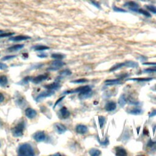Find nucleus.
Instances as JSON below:
<instances>
[{"mask_svg": "<svg viewBox=\"0 0 156 156\" xmlns=\"http://www.w3.org/2000/svg\"><path fill=\"white\" fill-rule=\"evenodd\" d=\"M91 89L90 86H83L78 88L77 89L70 90V91H66L65 92L66 94H70V93H83L91 91Z\"/></svg>", "mask_w": 156, "mask_h": 156, "instance_id": "obj_3", "label": "nucleus"}, {"mask_svg": "<svg viewBox=\"0 0 156 156\" xmlns=\"http://www.w3.org/2000/svg\"><path fill=\"white\" fill-rule=\"evenodd\" d=\"M124 6L128 7L129 9H130L132 11H135V12H138V7H139V5H138L137 3H136V2L134 1H129L126 3Z\"/></svg>", "mask_w": 156, "mask_h": 156, "instance_id": "obj_8", "label": "nucleus"}, {"mask_svg": "<svg viewBox=\"0 0 156 156\" xmlns=\"http://www.w3.org/2000/svg\"><path fill=\"white\" fill-rule=\"evenodd\" d=\"M89 154L92 156H98L99 155L101 154V151H99L98 149L92 148L89 151Z\"/></svg>", "mask_w": 156, "mask_h": 156, "instance_id": "obj_23", "label": "nucleus"}, {"mask_svg": "<svg viewBox=\"0 0 156 156\" xmlns=\"http://www.w3.org/2000/svg\"><path fill=\"white\" fill-rule=\"evenodd\" d=\"M54 129L55 130V131L59 134H64V132H66V128L65 126L61 123H55L54 124Z\"/></svg>", "mask_w": 156, "mask_h": 156, "instance_id": "obj_6", "label": "nucleus"}, {"mask_svg": "<svg viewBox=\"0 0 156 156\" xmlns=\"http://www.w3.org/2000/svg\"><path fill=\"white\" fill-rule=\"evenodd\" d=\"M127 103V100H126V96L124 95H122L120 97V98L118 99V104L120 105V107H124L125 106V104Z\"/></svg>", "mask_w": 156, "mask_h": 156, "instance_id": "obj_19", "label": "nucleus"}, {"mask_svg": "<svg viewBox=\"0 0 156 156\" xmlns=\"http://www.w3.org/2000/svg\"><path fill=\"white\" fill-rule=\"evenodd\" d=\"M3 32V31H1V30H0V34H1V33H2Z\"/></svg>", "mask_w": 156, "mask_h": 156, "instance_id": "obj_47", "label": "nucleus"}, {"mask_svg": "<svg viewBox=\"0 0 156 156\" xmlns=\"http://www.w3.org/2000/svg\"><path fill=\"white\" fill-rule=\"evenodd\" d=\"M143 65H156V63H144Z\"/></svg>", "mask_w": 156, "mask_h": 156, "instance_id": "obj_44", "label": "nucleus"}, {"mask_svg": "<svg viewBox=\"0 0 156 156\" xmlns=\"http://www.w3.org/2000/svg\"><path fill=\"white\" fill-rule=\"evenodd\" d=\"M154 150H156V145L154 146V148H153Z\"/></svg>", "mask_w": 156, "mask_h": 156, "instance_id": "obj_46", "label": "nucleus"}, {"mask_svg": "<svg viewBox=\"0 0 156 156\" xmlns=\"http://www.w3.org/2000/svg\"><path fill=\"white\" fill-rule=\"evenodd\" d=\"M33 138L37 142H41L45 141L46 136L43 131H38L33 135Z\"/></svg>", "mask_w": 156, "mask_h": 156, "instance_id": "obj_5", "label": "nucleus"}, {"mask_svg": "<svg viewBox=\"0 0 156 156\" xmlns=\"http://www.w3.org/2000/svg\"><path fill=\"white\" fill-rule=\"evenodd\" d=\"M25 115H26L28 118L32 119L35 118L37 115V112L32 108H27L25 111Z\"/></svg>", "mask_w": 156, "mask_h": 156, "instance_id": "obj_9", "label": "nucleus"}, {"mask_svg": "<svg viewBox=\"0 0 156 156\" xmlns=\"http://www.w3.org/2000/svg\"><path fill=\"white\" fill-rule=\"evenodd\" d=\"M4 100H5V96H4L3 93H1L0 92V103H3Z\"/></svg>", "mask_w": 156, "mask_h": 156, "instance_id": "obj_42", "label": "nucleus"}, {"mask_svg": "<svg viewBox=\"0 0 156 156\" xmlns=\"http://www.w3.org/2000/svg\"><path fill=\"white\" fill-rule=\"evenodd\" d=\"M51 57L53 59H56L57 60H62V59H64V57H65L64 55H63L62 54H59V53H56V54H53L51 55Z\"/></svg>", "mask_w": 156, "mask_h": 156, "instance_id": "obj_28", "label": "nucleus"}, {"mask_svg": "<svg viewBox=\"0 0 156 156\" xmlns=\"http://www.w3.org/2000/svg\"><path fill=\"white\" fill-rule=\"evenodd\" d=\"M35 51H43V50H48L49 49V47L44 45H37L34 48Z\"/></svg>", "mask_w": 156, "mask_h": 156, "instance_id": "obj_27", "label": "nucleus"}, {"mask_svg": "<svg viewBox=\"0 0 156 156\" xmlns=\"http://www.w3.org/2000/svg\"><path fill=\"white\" fill-rule=\"evenodd\" d=\"M153 78H134V79H128V81H136L138 82H146V81H150L151 80H153Z\"/></svg>", "mask_w": 156, "mask_h": 156, "instance_id": "obj_22", "label": "nucleus"}, {"mask_svg": "<svg viewBox=\"0 0 156 156\" xmlns=\"http://www.w3.org/2000/svg\"><path fill=\"white\" fill-rule=\"evenodd\" d=\"M92 95L91 91H88V92H86V93H79V96L81 99H86L90 97Z\"/></svg>", "mask_w": 156, "mask_h": 156, "instance_id": "obj_24", "label": "nucleus"}, {"mask_svg": "<svg viewBox=\"0 0 156 156\" xmlns=\"http://www.w3.org/2000/svg\"><path fill=\"white\" fill-rule=\"evenodd\" d=\"M142 112V111L141 110V109H138V108H135V109H132V110L129 111V113H130V114L136 115L141 114Z\"/></svg>", "mask_w": 156, "mask_h": 156, "instance_id": "obj_25", "label": "nucleus"}, {"mask_svg": "<svg viewBox=\"0 0 156 156\" xmlns=\"http://www.w3.org/2000/svg\"><path fill=\"white\" fill-rule=\"evenodd\" d=\"M113 10H114V11H115V12H126L124 9H121V8L117 7H115V6L113 7Z\"/></svg>", "mask_w": 156, "mask_h": 156, "instance_id": "obj_39", "label": "nucleus"}, {"mask_svg": "<svg viewBox=\"0 0 156 156\" xmlns=\"http://www.w3.org/2000/svg\"><path fill=\"white\" fill-rule=\"evenodd\" d=\"M105 121H106V120H105L104 117H99V124L101 128H102L103 127Z\"/></svg>", "mask_w": 156, "mask_h": 156, "instance_id": "obj_32", "label": "nucleus"}, {"mask_svg": "<svg viewBox=\"0 0 156 156\" xmlns=\"http://www.w3.org/2000/svg\"><path fill=\"white\" fill-rule=\"evenodd\" d=\"M60 87V84L59 82H53L51 84H48L47 86H45V87L46 89L49 90H56L58 89Z\"/></svg>", "mask_w": 156, "mask_h": 156, "instance_id": "obj_15", "label": "nucleus"}, {"mask_svg": "<svg viewBox=\"0 0 156 156\" xmlns=\"http://www.w3.org/2000/svg\"><path fill=\"white\" fill-rule=\"evenodd\" d=\"M124 66V63H120V64H117L116 65H115L113 67L111 68L110 71H116L117 70H119L120 68H121L122 67Z\"/></svg>", "mask_w": 156, "mask_h": 156, "instance_id": "obj_26", "label": "nucleus"}, {"mask_svg": "<svg viewBox=\"0 0 156 156\" xmlns=\"http://www.w3.org/2000/svg\"><path fill=\"white\" fill-rule=\"evenodd\" d=\"M48 78L47 75L45 74H41V75H39L38 76L33 78L31 79V81L34 83V84H39L41 82H43L45 80H46Z\"/></svg>", "mask_w": 156, "mask_h": 156, "instance_id": "obj_12", "label": "nucleus"}, {"mask_svg": "<svg viewBox=\"0 0 156 156\" xmlns=\"http://www.w3.org/2000/svg\"><path fill=\"white\" fill-rule=\"evenodd\" d=\"M24 47L23 45H15L13 46H11V47L9 48V51H16L20 50Z\"/></svg>", "mask_w": 156, "mask_h": 156, "instance_id": "obj_21", "label": "nucleus"}, {"mask_svg": "<svg viewBox=\"0 0 156 156\" xmlns=\"http://www.w3.org/2000/svg\"><path fill=\"white\" fill-rule=\"evenodd\" d=\"M59 114L61 118L63 119H66L68 118L70 115V112L68 111L65 107H63L61 110L59 111Z\"/></svg>", "mask_w": 156, "mask_h": 156, "instance_id": "obj_10", "label": "nucleus"}, {"mask_svg": "<svg viewBox=\"0 0 156 156\" xmlns=\"http://www.w3.org/2000/svg\"><path fill=\"white\" fill-rule=\"evenodd\" d=\"M124 66L127 68H137L138 66V63L134 61H126L124 62Z\"/></svg>", "mask_w": 156, "mask_h": 156, "instance_id": "obj_16", "label": "nucleus"}, {"mask_svg": "<svg viewBox=\"0 0 156 156\" xmlns=\"http://www.w3.org/2000/svg\"><path fill=\"white\" fill-rule=\"evenodd\" d=\"M127 154V153H126V150L123 148V147H118L116 148V155H126Z\"/></svg>", "mask_w": 156, "mask_h": 156, "instance_id": "obj_20", "label": "nucleus"}, {"mask_svg": "<svg viewBox=\"0 0 156 156\" xmlns=\"http://www.w3.org/2000/svg\"><path fill=\"white\" fill-rule=\"evenodd\" d=\"M104 83L106 84L107 86H113L116 85V84H121V81L119 79H109L105 81Z\"/></svg>", "mask_w": 156, "mask_h": 156, "instance_id": "obj_18", "label": "nucleus"}, {"mask_svg": "<svg viewBox=\"0 0 156 156\" xmlns=\"http://www.w3.org/2000/svg\"><path fill=\"white\" fill-rule=\"evenodd\" d=\"M13 34L14 33H2V34H0V37H9V36H12Z\"/></svg>", "mask_w": 156, "mask_h": 156, "instance_id": "obj_37", "label": "nucleus"}, {"mask_svg": "<svg viewBox=\"0 0 156 156\" xmlns=\"http://www.w3.org/2000/svg\"><path fill=\"white\" fill-rule=\"evenodd\" d=\"M142 1H144V0H142Z\"/></svg>", "mask_w": 156, "mask_h": 156, "instance_id": "obj_50", "label": "nucleus"}, {"mask_svg": "<svg viewBox=\"0 0 156 156\" xmlns=\"http://www.w3.org/2000/svg\"><path fill=\"white\" fill-rule=\"evenodd\" d=\"M144 73H156V67H153V68H151L148 69H145L143 70Z\"/></svg>", "mask_w": 156, "mask_h": 156, "instance_id": "obj_33", "label": "nucleus"}, {"mask_svg": "<svg viewBox=\"0 0 156 156\" xmlns=\"http://www.w3.org/2000/svg\"><path fill=\"white\" fill-rule=\"evenodd\" d=\"M7 68H8V66L6 64L0 62V70H5Z\"/></svg>", "mask_w": 156, "mask_h": 156, "instance_id": "obj_36", "label": "nucleus"}, {"mask_svg": "<svg viewBox=\"0 0 156 156\" xmlns=\"http://www.w3.org/2000/svg\"><path fill=\"white\" fill-rule=\"evenodd\" d=\"M38 57H41V58H43V57H47V54H41V55H38Z\"/></svg>", "mask_w": 156, "mask_h": 156, "instance_id": "obj_45", "label": "nucleus"}, {"mask_svg": "<svg viewBox=\"0 0 156 156\" xmlns=\"http://www.w3.org/2000/svg\"><path fill=\"white\" fill-rule=\"evenodd\" d=\"M8 84V79L6 76H0V87H5Z\"/></svg>", "mask_w": 156, "mask_h": 156, "instance_id": "obj_17", "label": "nucleus"}, {"mask_svg": "<svg viewBox=\"0 0 156 156\" xmlns=\"http://www.w3.org/2000/svg\"><path fill=\"white\" fill-rule=\"evenodd\" d=\"M16 57V56L15 55H13V56H5L2 58V61H7V60H10V59H14Z\"/></svg>", "mask_w": 156, "mask_h": 156, "instance_id": "obj_35", "label": "nucleus"}, {"mask_svg": "<svg viewBox=\"0 0 156 156\" xmlns=\"http://www.w3.org/2000/svg\"><path fill=\"white\" fill-rule=\"evenodd\" d=\"M53 94H54V92L51 90H48V91H43V92L41 93L37 97L36 101L39 102V101H40V100L43 99V98H47V97L51 96V95H53Z\"/></svg>", "mask_w": 156, "mask_h": 156, "instance_id": "obj_7", "label": "nucleus"}, {"mask_svg": "<svg viewBox=\"0 0 156 156\" xmlns=\"http://www.w3.org/2000/svg\"><path fill=\"white\" fill-rule=\"evenodd\" d=\"M117 108V104L115 103L112 102V101H111V102L107 103L106 106H105V109L106 111L107 112H112L115 110V109Z\"/></svg>", "mask_w": 156, "mask_h": 156, "instance_id": "obj_13", "label": "nucleus"}, {"mask_svg": "<svg viewBox=\"0 0 156 156\" xmlns=\"http://www.w3.org/2000/svg\"><path fill=\"white\" fill-rule=\"evenodd\" d=\"M91 3L93 4V5L95 6H96V7L100 8V5L96 1H95V0H91Z\"/></svg>", "mask_w": 156, "mask_h": 156, "instance_id": "obj_40", "label": "nucleus"}, {"mask_svg": "<svg viewBox=\"0 0 156 156\" xmlns=\"http://www.w3.org/2000/svg\"><path fill=\"white\" fill-rule=\"evenodd\" d=\"M18 154L20 156H33L35 155V153L31 145L28 143H24L19 146Z\"/></svg>", "mask_w": 156, "mask_h": 156, "instance_id": "obj_1", "label": "nucleus"}, {"mask_svg": "<svg viewBox=\"0 0 156 156\" xmlns=\"http://www.w3.org/2000/svg\"><path fill=\"white\" fill-rule=\"evenodd\" d=\"M24 128V124L23 122H21L19 124L16 126L15 127L12 129V134L15 137H20L23 136V130Z\"/></svg>", "mask_w": 156, "mask_h": 156, "instance_id": "obj_2", "label": "nucleus"}, {"mask_svg": "<svg viewBox=\"0 0 156 156\" xmlns=\"http://www.w3.org/2000/svg\"><path fill=\"white\" fill-rule=\"evenodd\" d=\"M88 82L87 79L82 78V79H78V80H75V81H71V83H74V84H82V83H85V82Z\"/></svg>", "mask_w": 156, "mask_h": 156, "instance_id": "obj_30", "label": "nucleus"}, {"mask_svg": "<svg viewBox=\"0 0 156 156\" xmlns=\"http://www.w3.org/2000/svg\"><path fill=\"white\" fill-rule=\"evenodd\" d=\"M30 78H29V77H26V78H24L22 81V84H22V85H23V84H26L28 83L29 81H30Z\"/></svg>", "mask_w": 156, "mask_h": 156, "instance_id": "obj_38", "label": "nucleus"}, {"mask_svg": "<svg viewBox=\"0 0 156 156\" xmlns=\"http://www.w3.org/2000/svg\"><path fill=\"white\" fill-rule=\"evenodd\" d=\"M138 12H139V13L142 14V15H144L145 16H147V17H150V16H151V15H150V14L149 13V12L147 11H145V10H144V9H138Z\"/></svg>", "mask_w": 156, "mask_h": 156, "instance_id": "obj_31", "label": "nucleus"}, {"mask_svg": "<svg viewBox=\"0 0 156 156\" xmlns=\"http://www.w3.org/2000/svg\"><path fill=\"white\" fill-rule=\"evenodd\" d=\"M65 63L63 62L60 61H54L51 66L48 68V70H51V71H56L59 70L63 66L65 65Z\"/></svg>", "mask_w": 156, "mask_h": 156, "instance_id": "obj_4", "label": "nucleus"}, {"mask_svg": "<svg viewBox=\"0 0 156 156\" xmlns=\"http://www.w3.org/2000/svg\"><path fill=\"white\" fill-rule=\"evenodd\" d=\"M31 39L30 37L26 36H15L11 38L10 39L11 40L14 41H23V40H26L28 39Z\"/></svg>", "mask_w": 156, "mask_h": 156, "instance_id": "obj_14", "label": "nucleus"}, {"mask_svg": "<svg viewBox=\"0 0 156 156\" xmlns=\"http://www.w3.org/2000/svg\"><path fill=\"white\" fill-rule=\"evenodd\" d=\"M155 115H156V110H155V111H154L150 113V114H149V118H151V117H154V116H155Z\"/></svg>", "mask_w": 156, "mask_h": 156, "instance_id": "obj_43", "label": "nucleus"}, {"mask_svg": "<svg viewBox=\"0 0 156 156\" xmlns=\"http://www.w3.org/2000/svg\"><path fill=\"white\" fill-rule=\"evenodd\" d=\"M1 126V122L0 121V126Z\"/></svg>", "mask_w": 156, "mask_h": 156, "instance_id": "obj_48", "label": "nucleus"}, {"mask_svg": "<svg viewBox=\"0 0 156 156\" xmlns=\"http://www.w3.org/2000/svg\"><path fill=\"white\" fill-rule=\"evenodd\" d=\"M64 97H62V98H61L60 99H59L56 101V102L55 104H54V108H55V107L57 106V105L59 103L61 102V101L63 99H64Z\"/></svg>", "mask_w": 156, "mask_h": 156, "instance_id": "obj_41", "label": "nucleus"}, {"mask_svg": "<svg viewBox=\"0 0 156 156\" xmlns=\"http://www.w3.org/2000/svg\"><path fill=\"white\" fill-rule=\"evenodd\" d=\"M146 7L147 9V10H149L152 13L156 14V6H154L153 5H148L146 6Z\"/></svg>", "mask_w": 156, "mask_h": 156, "instance_id": "obj_29", "label": "nucleus"}, {"mask_svg": "<svg viewBox=\"0 0 156 156\" xmlns=\"http://www.w3.org/2000/svg\"><path fill=\"white\" fill-rule=\"evenodd\" d=\"M60 74L63 76H69V75L71 74V71H70L69 70H63L62 71H61Z\"/></svg>", "mask_w": 156, "mask_h": 156, "instance_id": "obj_34", "label": "nucleus"}, {"mask_svg": "<svg viewBox=\"0 0 156 156\" xmlns=\"http://www.w3.org/2000/svg\"><path fill=\"white\" fill-rule=\"evenodd\" d=\"M76 131L79 134H84L87 132L88 128L85 125L79 124L76 127Z\"/></svg>", "mask_w": 156, "mask_h": 156, "instance_id": "obj_11", "label": "nucleus"}, {"mask_svg": "<svg viewBox=\"0 0 156 156\" xmlns=\"http://www.w3.org/2000/svg\"><path fill=\"white\" fill-rule=\"evenodd\" d=\"M0 147H1V143H0Z\"/></svg>", "mask_w": 156, "mask_h": 156, "instance_id": "obj_49", "label": "nucleus"}]
</instances>
